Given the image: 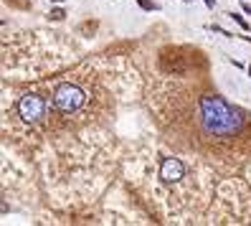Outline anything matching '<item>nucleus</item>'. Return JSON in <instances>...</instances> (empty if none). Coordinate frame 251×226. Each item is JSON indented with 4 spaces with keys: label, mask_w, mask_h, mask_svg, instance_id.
I'll list each match as a JSON object with an SVG mask.
<instances>
[{
    "label": "nucleus",
    "mask_w": 251,
    "mask_h": 226,
    "mask_svg": "<svg viewBox=\"0 0 251 226\" xmlns=\"http://www.w3.org/2000/svg\"><path fill=\"white\" fill-rule=\"evenodd\" d=\"M231 18H233V21H236V23H239V26H241V28H244V31H249V23H246V21H244V16H239V13H231Z\"/></svg>",
    "instance_id": "nucleus-5"
},
{
    "label": "nucleus",
    "mask_w": 251,
    "mask_h": 226,
    "mask_svg": "<svg viewBox=\"0 0 251 226\" xmlns=\"http://www.w3.org/2000/svg\"><path fill=\"white\" fill-rule=\"evenodd\" d=\"M241 8H244V10L249 13V16H251V5H249V3H241Z\"/></svg>",
    "instance_id": "nucleus-8"
},
{
    "label": "nucleus",
    "mask_w": 251,
    "mask_h": 226,
    "mask_svg": "<svg viewBox=\"0 0 251 226\" xmlns=\"http://www.w3.org/2000/svg\"><path fill=\"white\" fill-rule=\"evenodd\" d=\"M53 3H64V0H53Z\"/></svg>",
    "instance_id": "nucleus-10"
},
{
    "label": "nucleus",
    "mask_w": 251,
    "mask_h": 226,
    "mask_svg": "<svg viewBox=\"0 0 251 226\" xmlns=\"http://www.w3.org/2000/svg\"><path fill=\"white\" fill-rule=\"evenodd\" d=\"M203 3H205V5H208V8H213V5H216V3H213V0H203Z\"/></svg>",
    "instance_id": "nucleus-9"
},
{
    "label": "nucleus",
    "mask_w": 251,
    "mask_h": 226,
    "mask_svg": "<svg viewBox=\"0 0 251 226\" xmlns=\"http://www.w3.org/2000/svg\"><path fill=\"white\" fill-rule=\"evenodd\" d=\"M18 114L25 119V122H38V119L46 114V99L38 94H23L18 99Z\"/></svg>",
    "instance_id": "nucleus-3"
},
{
    "label": "nucleus",
    "mask_w": 251,
    "mask_h": 226,
    "mask_svg": "<svg viewBox=\"0 0 251 226\" xmlns=\"http://www.w3.org/2000/svg\"><path fill=\"white\" fill-rule=\"evenodd\" d=\"M201 125L208 135L216 138H228V135L239 132L244 125V114L241 110L231 107V104L218 97V94H205L201 97Z\"/></svg>",
    "instance_id": "nucleus-1"
},
{
    "label": "nucleus",
    "mask_w": 251,
    "mask_h": 226,
    "mask_svg": "<svg viewBox=\"0 0 251 226\" xmlns=\"http://www.w3.org/2000/svg\"><path fill=\"white\" fill-rule=\"evenodd\" d=\"M249 74H251V66H249Z\"/></svg>",
    "instance_id": "nucleus-11"
},
{
    "label": "nucleus",
    "mask_w": 251,
    "mask_h": 226,
    "mask_svg": "<svg viewBox=\"0 0 251 226\" xmlns=\"http://www.w3.org/2000/svg\"><path fill=\"white\" fill-rule=\"evenodd\" d=\"M137 3H140V8H145V10H155V8H157L155 3H150V0H137Z\"/></svg>",
    "instance_id": "nucleus-6"
},
{
    "label": "nucleus",
    "mask_w": 251,
    "mask_h": 226,
    "mask_svg": "<svg viewBox=\"0 0 251 226\" xmlns=\"http://www.w3.org/2000/svg\"><path fill=\"white\" fill-rule=\"evenodd\" d=\"M64 16H66V13H64L61 8H56V10H51V18H53V21H61Z\"/></svg>",
    "instance_id": "nucleus-7"
},
{
    "label": "nucleus",
    "mask_w": 251,
    "mask_h": 226,
    "mask_svg": "<svg viewBox=\"0 0 251 226\" xmlns=\"http://www.w3.org/2000/svg\"><path fill=\"white\" fill-rule=\"evenodd\" d=\"M183 175H185V165L178 158H165L160 163V178L165 183H178Z\"/></svg>",
    "instance_id": "nucleus-4"
},
{
    "label": "nucleus",
    "mask_w": 251,
    "mask_h": 226,
    "mask_svg": "<svg viewBox=\"0 0 251 226\" xmlns=\"http://www.w3.org/2000/svg\"><path fill=\"white\" fill-rule=\"evenodd\" d=\"M183 3H188V0H183Z\"/></svg>",
    "instance_id": "nucleus-12"
},
{
    "label": "nucleus",
    "mask_w": 251,
    "mask_h": 226,
    "mask_svg": "<svg viewBox=\"0 0 251 226\" xmlns=\"http://www.w3.org/2000/svg\"><path fill=\"white\" fill-rule=\"evenodd\" d=\"M53 104H56V110H61L66 114L76 112L84 104V89L79 84H71V82L58 84L56 92H53Z\"/></svg>",
    "instance_id": "nucleus-2"
}]
</instances>
